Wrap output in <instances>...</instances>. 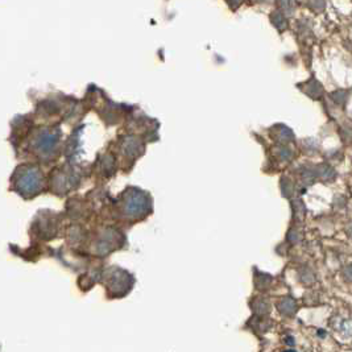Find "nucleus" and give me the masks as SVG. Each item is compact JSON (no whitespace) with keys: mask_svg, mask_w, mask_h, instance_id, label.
<instances>
[{"mask_svg":"<svg viewBox=\"0 0 352 352\" xmlns=\"http://www.w3.org/2000/svg\"><path fill=\"white\" fill-rule=\"evenodd\" d=\"M330 98L334 100V103H336L338 106H344L346 102H347V98L348 95L346 92L344 90H338L334 91L332 94H330Z\"/></svg>","mask_w":352,"mask_h":352,"instance_id":"nucleus-8","label":"nucleus"},{"mask_svg":"<svg viewBox=\"0 0 352 352\" xmlns=\"http://www.w3.org/2000/svg\"><path fill=\"white\" fill-rule=\"evenodd\" d=\"M269 18H270L272 24L276 26L280 32H284V30L288 28L286 18H285V15H284L282 12H280V11L272 12V14H270V16H269Z\"/></svg>","mask_w":352,"mask_h":352,"instance_id":"nucleus-5","label":"nucleus"},{"mask_svg":"<svg viewBox=\"0 0 352 352\" xmlns=\"http://www.w3.org/2000/svg\"><path fill=\"white\" fill-rule=\"evenodd\" d=\"M226 2H227V4H228L232 10H236V8H239L240 6H242V3H243L244 0H226Z\"/></svg>","mask_w":352,"mask_h":352,"instance_id":"nucleus-14","label":"nucleus"},{"mask_svg":"<svg viewBox=\"0 0 352 352\" xmlns=\"http://www.w3.org/2000/svg\"><path fill=\"white\" fill-rule=\"evenodd\" d=\"M277 6H278L280 12H282L284 15L292 16L296 10V0H277Z\"/></svg>","mask_w":352,"mask_h":352,"instance_id":"nucleus-6","label":"nucleus"},{"mask_svg":"<svg viewBox=\"0 0 352 352\" xmlns=\"http://www.w3.org/2000/svg\"><path fill=\"white\" fill-rule=\"evenodd\" d=\"M256 312H269V304L264 302L262 300H258V306H256Z\"/></svg>","mask_w":352,"mask_h":352,"instance_id":"nucleus-10","label":"nucleus"},{"mask_svg":"<svg viewBox=\"0 0 352 352\" xmlns=\"http://www.w3.org/2000/svg\"><path fill=\"white\" fill-rule=\"evenodd\" d=\"M342 131H343L342 132V138L344 140L350 138V142H352V127H343Z\"/></svg>","mask_w":352,"mask_h":352,"instance_id":"nucleus-13","label":"nucleus"},{"mask_svg":"<svg viewBox=\"0 0 352 352\" xmlns=\"http://www.w3.org/2000/svg\"><path fill=\"white\" fill-rule=\"evenodd\" d=\"M308 6L314 12H323L326 8V0H308Z\"/></svg>","mask_w":352,"mask_h":352,"instance_id":"nucleus-9","label":"nucleus"},{"mask_svg":"<svg viewBox=\"0 0 352 352\" xmlns=\"http://www.w3.org/2000/svg\"><path fill=\"white\" fill-rule=\"evenodd\" d=\"M277 308L282 316H292L297 312V304L292 297H284L277 302Z\"/></svg>","mask_w":352,"mask_h":352,"instance_id":"nucleus-1","label":"nucleus"},{"mask_svg":"<svg viewBox=\"0 0 352 352\" xmlns=\"http://www.w3.org/2000/svg\"><path fill=\"white\" fill-rule=\"evenodd\" d=\"M277 136H280L278 140L282 142H288L293 140V134L289 128H286L285 126H276Z\"/></svg>","mask_w":352,"mask_h":352,"instance_id":"nucleus-7","label":"nucleus"},{"mask_svg":"<svg viewBox=\"0 0 352 352\" xmlns=\"http://www.w3.org/2000/svg\"><path fill=\"white\" fill-rule=\"evenodd\" d=\"M322 84L316 78H312V80H308V88H305V92L308 94V96H310L312 99H318L320 96H322Z\"/></svg>","mask_w":352,"mask_h":352,"instance_id":"nucleus-4","label":"nucleus"},{"mask_svg":"<svg viewBox=\"0 0 352 352\" xmlns=\"http://www.w3.org/2000/svg\"><path fill=\"white\" fill-rule=\"evenodd\" d=\"M280 157L282 158V160H290L292 156H293V153H292L290 149L288 148H281L280 149Z\"/></svg>","mask_w":352,"mask_h":352,"instance_id":"nucleus-11","label":"nucleus"},{"mask_svg":"<svg viewBox=\"0 0 352 352\" xmlns=\"http://www.w3.org/2000/svg\"><path fill=\"white\" fill-rule=\"evenodd\" d=\"M332 326L335 331H338L343 338H352V320H346V318H336L332 320Z\"/></svg>","mask_w":352,"mask_h":352,"instance_id":"nucleus-2","label":"nucleus"},{"mask_svg":"<svg viewBox=\"0 0 352 352\" xmlns=\"http://www.w3.org/2000/svg\"><path fill=\"white\" fill-rule=\"evenodd\" d=\"M342 274H343V277H344L346 281H348V282H352V265H348V266H346V268L343 269V272H342Z\"/></svg>","mask_w":352,"mask_h":352,"instance_id":"nucleus-12","label":"nucleus"},{"mask_svg":"<svg viewBox=\"0 0 352 352\" xmlns=\"http://www.w3.org/2000/svg\"><path fill=\"white\" fill-rule=\"evenodd\" d=\"M316 176L322 180V181H332L335 177H336V173L330 165L327 164H322V165H318L316 166Z\"/></svg>","mask_w":352,"mask_h":352,"instance_id":"nucleus-3","label":"nucleus"}]
</instances>
